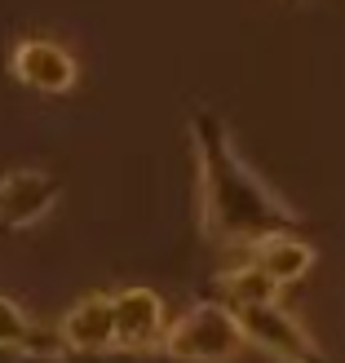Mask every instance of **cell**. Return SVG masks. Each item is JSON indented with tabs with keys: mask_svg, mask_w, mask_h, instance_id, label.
I'll list each match as a JSON object with an SVG mask.
<instances>
[{
	"mask_svg": "<svg viewBox=\"0 0 345 363\" xmlns=\"http://www.w3.org/2000/svg\"><path fill=\"white\" fill-rule=\"evenodd\" d=\"M62 182L49 169H9L0 173V230H27L58 208Z\"/></svg>",
	"mask_w": 345,
	"mask_h": 363,
	"instance_id": "cell-4",
	"label": "cell"
},
{
	"mask_svg": "<svg viewBox=\"0 0 345 363\" xmlns=\"http://www.w3.org/2000/svg\"><path fill=\"white\" fill-rule=\"evenodd\" d=\"M58 337L71 350H102L115 346V297L111 293H84L67 306L58 319Z\"/></svg>",
	"mask_w": 345,
	"mask_h": 363,
	"instance_id": "cell-7",
	"label": "cell"
},
{
	"mask_svg": "<svg viewBox=\"0 0 345 363\" xmlns=\"http://www.w3.org/2000/svg\"><path fill=\"white\" fill-rule=\"evenodd\" d=\"M252 262H257L270 279H275L279 288L288 284H301L305 275L315 270V248L301 240L297 230H279V235H266L261 244H252Z\"/></svg>",
	"mask_w": 345,
	"mask_h": 363,
	"instance_id": "cell-8",
	"label": "cell"
},
{
	"mask_svg": "<svg viewBox=\"0 0 345 363\" xmlns=\"http://www.w3.org/2000/svg\"><path fill=\"white\" fill-rule=\"evenodd\" d=\"M0 350L53 354V350H62V337H58V328L45 333L40 323H31V315H27L13 297H0Z\"/></svg>",
	"mask_w": 345,
	"mask_h": 363,
	"instance_id": "cell-9",
	"label": "cell"
},
{
	"mask_svg": "<svg viewBox=\"0 0 345 363\" xmlns=\"http://www.w3.org/2000/svg\"><path fill=\"white\" fill-rule=\"evenodd\" d=\"M169 333L164 301L151 288H120L115 293V346L124 350H159Z\"/></svg>",
	"mask_w": 345,
	"mask_h": 363,
	"instance_id": "cell-6",
	"label": "cell"
},
{
	"mask_svg": "<svg viewBox=\"0 0 345 363\" xmlns=\"http://www.w3.org/2000/svg\"><path fill=\"white\" fill-rule=\"evenodd\" d=\"M234 319L248 337L252 350H261L275 363H332L323 354V346L310 337V328L279 301H252V306H234Z\"/></svg>",
	"mask_w": 345,
	"mask_h": 363,
	"instance_id": "cell-3",
	"label": "cell"
},
{
	"mask_svg": "<svg viewBox=\"0 0 345 363\" xmlns=\"http://www.w3.org/2000/svg\"><path fill=\"white\" fill-rule=\"evenodd\" d=\"M191 151L199 173V230L222 248H252L266 235L297 230L301 213L266 186L261 173L239 155L230 124L213 106L191 111Z\"/></svg>",
	"mask_w": 345,
	"mask_h": 363,
	"instance_id": "cell-1",
	"label": "cell"
},
{
	"mask_svg": "<svg viewBox=\"0 0 345 363\" xmlns=\"http://www.w3.org/2000/svg\"><path fill=\"white\" fill-rule=\"evenodd\" d=\"M217 284H222V297L226 306H252V301H279V284L266 275V270L257 262H244V266H234L226 270V275H217Z\"/></svg>",
	"mask_w": 345,
	"mask_h": 363,
	"instance_id": "cell-10",
	"label": "cell"
},
{
	"mask_svg": "<svg viewBox=\"0 0 345 363\" xmlns=\"http://www.w3.org/2000/svg\"><path fill=\"white\" fill-rule=\"evenodd\" d=\"M9 76L18 84L35 89V94H71L80 80V62L58 45L45 40V35H23L9 49Z\"/></svg>",
	"mask_w": 345,
	"mask_h": 363,
	"instance_id": "cell-5",
	"label": "cell"
},
{
	"mask_svg": "<svg viewBox=\"0 0 345 363\" xmlns=\"http://www.w3.org/2000/svg\"><path fill=\"white\" fill-rule=\"evenodd\" d=\"M248 350V337L234 319V306L222 301H195L186 315L169 323L159 354L173 363H234Z\"/></svg>",
	"mask_w": 345,
	"mask_h": 363,
	"instance_id": "cell-2",
	"label": "cell"
},
{
	"mask_svg": "<svg viewBox=\"0 0 345 363\" xmlns=\"http://www.w3.org/2000/svg\"><path fill=\"white\" fill-rule=\"evenodd\" d=\"M18 363H173L169 354L151 350H124V346H102V350H53V354H23Z\"/></svg>",
	"mask_w": 345,
	"mask_h": 363,
	"instance_id": "cell-11",
	"label": "cell"
}]
</instances>
